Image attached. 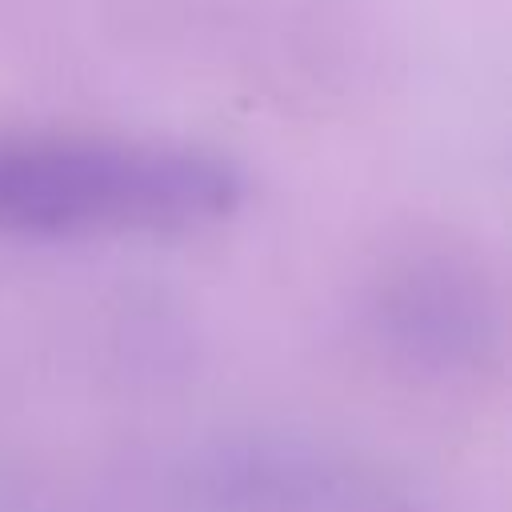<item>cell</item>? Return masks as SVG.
<instances>
[{
  "label": "cell",
  "mask_w": 512,
  "mask_h": 512,
  "mask_svg": "<svg viewBox=\"0 0 512 512\" xmlns=\"http://www.w3.org/2000/svg\"><path fill=\"white\" fill-rule=\"evenodd\" d=\"M240 172L216 152L88 132L0 136V232L128 236L228 216Z\"/></svg>",
  "instance_id": "6da1fadb"
},
{
  "label": "cell",
  "mask_w": 512,
  "mask_h": 512,
  "mask_svg": "<svg viewBox=\"0 0 512 512\" xmlns=\"http://www.w3.org/2000/svg\"><path fill=\"white\" fill-rule=\"evenodd\" d=\"M380 312L400 344L432 360L472 356L488 332V308L476 276L436 256L404 264L384 288Z\"/></svg>",
  "instance_id": "7a4b0ae2"
}]
</instances>
